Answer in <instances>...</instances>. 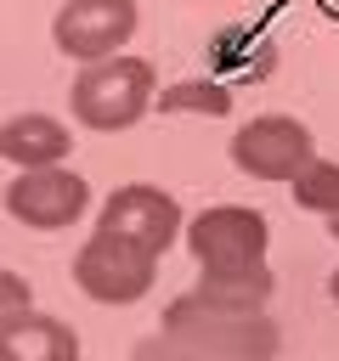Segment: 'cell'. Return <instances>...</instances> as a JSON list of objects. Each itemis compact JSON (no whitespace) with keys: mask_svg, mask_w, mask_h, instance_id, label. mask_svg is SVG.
<instances>
[{"mask_svg":"<svg viewBox=\"0 0 339 361\" xmlns=\"http://www.w3.org/2000/svg\"><path fill=\"white\" fill-rule=\"evenodd\" d=\"M164 338L181 344L192 361H277L282 327L266 310H226L203 293H181L164 310Z\"/></svg>","mask_w":339,"mask_h":361,"instance_id":"6da1fadb","label":"cell"},{"mask_svg":"<svg viewBox=\"0 0 339 361\" xmlns=\"http://www.w3.org/2000/svg\"><path fill=\"white\" fill-rule=\"evenodd\" d=\"M158 102V68L147 56H107V62H85L68 85V113L79 130H96V135H119L130 124H141Z\"/></svg>","mask_w":339,"mask_h":361,"instance_id":"7a4b0ae2","label":"cell"},{"mask_svg":"<svg viewBox=\"0 0 339 361\" xmlns=\"http://www.w3.org/2000/svg\"><path fill=\"white\" fill-rule=\"evenodd\" d=\"M181 243L198 259V271H254V265H266L271 220L249 203H209V209L186 214Z\"/></svg>","mask_w":339,"mask_h":361,"instance_id":"3957f363","label":"cell"},{"mask_svg":"<svg viewBox=\"0 0 339 361\" xmlns=\"http://www.w3.org/2000/svg\"><path fill=\"white\" fill-rule=\"evenodd\" d=\"M226 158L237 175L249 180H294L311 158H316V135L305 118L294 113H254L232 130L226 141Z\"/></svg>","mask_w":339,"mask_h":361,"instance_id":"277c9868","label":"cell"},{"mask_svg":"<svg viewBox=\"0 0 339 361\" xmlns=\"http://www.w3.org/2000/svg\"><path fill=\"white\" fill-rule=\"evenodd\" d=\"M6 214L28 231H68L85 220L90 209V180L68 164H51V169H17L0 192Z\"/></svg>","mask_w":339,"mask_h":361,"instance_id":"5b68a950","label":"cell"},{"mask_svg":"<svg viewBox=\"0 0 339 361\" xmlns=\"http://www.w3.org/2000/svg\"><path fill=\"white\" fill-rule=\"evenodd\" d=\"M153 282H158V259L107 231H90L73 254V288L96 305H141Z\"/></svg>","mask_w":339,"mask_h":361,"instance_id":"8992f818","label":"cell"},{"mask_svg":"<svg viewBox=\"0 0 339 361\" xmlns=\"http://www.w3.org/2000/svg\"><path fill=\"white\" fill-rule=\"evenodd\" d=\"M141 28V6L136 0H62L51 17V45L68 62H107L119 56Z\"/></svg>","mask_w":339,"mask_h":361,"instance_id":"52a82bcc","label":"cell"},{"mask_svg":"<svg viewBox=\"0 0 339 361\" xmlns=\"http://www.w3.org/2000/svg\"><path fill=\"white\" fill-rule=\"evenodd\" d=\"M181 226H186L181 203L164 186H147V180H130V186L107 192L102 209H96V231H107V237H119V243H130L153 259L181 237Z\"/></svg>","mask_w":339,"mask_h":361,"instance_id":"ba28073f","label":"cell"},{"mask_svg":"<svg viewBox=\"0 0 339 361\" xmlns=\"http://www.w3.org/2000/svg\"><path fill=\"white\" fill-rule=\"evenodd\" d=\"M0 158L11 169H51V164H68L73 158V130L56 118V113H11L0 124Z\"/></svg>","mask_w":339,"mask_h":361,"instance_id":"9c48e42d","label":"cell"},{"mask_svg":"<svg viewBox=\"0 0 339 361\" xmlns=\"http://www.w3.org/2000/svg\"><path fill=\"white\" fill-rule=\"evenodd\" d=\"M0 361H79V333L62 316L23 310L0 322Z\"/></svg>","mask_w":339,"mask_h":361,"instance_id":"30bf717a","label":"cell"},{"mask_svg":"<svg viewBox=\"0 0 339 361\" xmlns=\"http://www.w3.org/2000/svg\"><path fill=\"white\" fill-rule=\"evenodd\" d=\"M192 293H203L209 305H226V310H266L271 293H277V276L266 265H254V271H198Z\"/></svg>","mask_w":339,"mask_h":361,"instance_id":"8fae6325","label":"cell"},{"mask_svg":"<svg viewBox=\"0 0 339 361\" xmlns=\"http://www.w3.org/2000/svg\"><path fill=\"white\" fill-rule=\"evenodd\" d=\"M232 85L226 79H181V85H158L153 113H198V118H226L232 113Z\"/></svg>","mask_w":339,"mask_h":361,"instance_id":"7c38bea8","label":"cell"},{"mask_svg":"<svg viewBox=\"0 0 339 361\" xmlns=\"http://www.w3.org/2000/svg\"><path fill=\"white\" fill-rule=\"evenodd\" d=\"M288 197H294V209L333 220V214H339V164L316 152V158H311V164L288 180Z\"/></svg>","mask_w":339,"mask_h":361,"instance_id":"4fadbf2b","label":"cell"},{"mask_svg":"<svg viewBox=\"0 0 339 361\" xmlns=\"http://www.w3.org/2000/svg\"><path fill=\"white\" fill-rule=\"evenodd\" d=\"M23 310H34V288H28L23 271H6V265H0V322H11V316H23Z\"/></svg>","mask_w":339,"mask_h":361,"instance_id":"5bb4252c","label":"cell"},{"mask_svg":"<svg viewBox=\"0 0 339 361\" xmlns=\"http://www.w3.org/2000/svg\"><path fill=\"white\" fill-rule=\"evenodd\" d=\"M328 299H333V305H339V265H333V271H328Z\"/></svg>","mask_w":339,"mask_h":361,"instance_id":"9a60e30c","label":"cell"},{"mask_svg":"<svg viewBox=\"0 0 339 361\" xmlns=\"http://www.w3.org/2000/svg\"><path fill=\"white\" fill-rule=\"evenodd\" d=\"M316 11H322V17H333V23H339V0H316Z\"/></svg>","mask_w":339,"mask_h":361,"instance_id":"2e32d148","label":"cell"},{"mask_svg":"<svg viewBox=\"0 0 339 361\" xmlns=\"http://www.w3.org/2000/svg\"><path fill=\"white\" fill-rule=\"evenodd\" d=\"M328 237H333V243H339V214H333V220H328Z\"/></svg>","mask_w":339,"mask_h":361,"instance_id":"e0dca14e","label":"cell"}]
</instances>
